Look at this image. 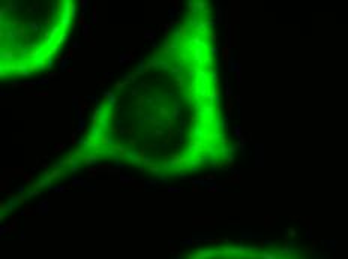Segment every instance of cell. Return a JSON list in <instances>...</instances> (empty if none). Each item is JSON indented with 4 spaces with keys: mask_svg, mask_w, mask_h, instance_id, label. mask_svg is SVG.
Segmentation results:
<instances>
[{
    "mask_svg": "<svg viewBox=\"0 0 348 259\" xmlns=\"http://www.w3.org/2000/svg\"><path fill=\"white\" fill-rule=\"evenodd\" d=\"M189 259H293L285 250H266L258 247H215L197 252Z\"/></svg>",
    "mask_w": 348,
    "mask_h": 259,
    "instance_id": "1",
    "label": "cell"
}]
</instances>
